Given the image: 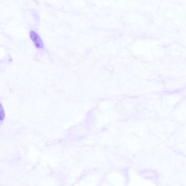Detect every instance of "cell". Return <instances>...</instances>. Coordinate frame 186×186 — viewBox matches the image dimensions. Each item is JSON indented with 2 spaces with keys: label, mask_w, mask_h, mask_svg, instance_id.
I'll use <instances>...</instances> for the list:
<instances>
[{
  "label": "cell",
  "mask_w": 186,
  "mask_h": 186,
  "mask_svg": "<svg viewBox=\"0 0 186 186\" xmlns=\"http://www.w3.org/2000/svg\"><path fill=\"white\" fill-rule=\"evenodd\" d=\"M29 35L31 39L37 47L41 48H44L43 44L42 39L36 32H34V31H31Z\"/></svg>",
  "instance_id": "6da1fadb"
},
{
  "label": "cell",
  "mask_w": 186,
  "mask_h": 186,
  "mask_svg": "<svg viewBox=\"0 0 186 186\" xmlns=\"http://www.w3.org/2000/svg\"><path fill=\"white\" fill-rule=\"evenodd\" d=\"M4 113L3 110V109L2 110H1V118H3L4 119Z\"/></svg>",
  "instance_id": "7a4b0ae2"
}]
</instances>
